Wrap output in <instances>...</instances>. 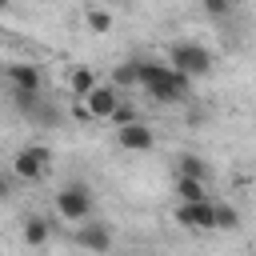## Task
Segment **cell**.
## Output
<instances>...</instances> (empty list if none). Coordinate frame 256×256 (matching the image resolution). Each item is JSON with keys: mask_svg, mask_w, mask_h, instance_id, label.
Returning <instances> with one entry per match:
<instances>
[{"mask_svg": "<svg viewBox=\"0 0 256 256\" xmlns=\"http://www.w3.org/2000/svg\"><path fill=\"white\" fill-rule=\"evenodd\" d=\"M176 200H180V204H196V200H208V184L176 176Z\"/></svg>", "mask_w": 256, "mask_h": 256, "instance_id": "obj_14", "label": "cell"}, {"mask_svg": "<svg viewBox=\"0 0 256 256\" xmlns=\"http://www.w3.org/2000/svg\"><path fill=\"white\" fill-rule=\"evenodd\" d=\"M176 176L208 184V160H204V156H196V152H180V156H176Z\"/></svg>", "mask_w": 256, "mask_h": 256, "instance_id": "obj_11", "label": "cell"}, {"mask_svg": "<svg viewBox=\"0 0 256 256\" xmlns=\"http://www.w3.org/2000/svg\"><path fill=\"white\" fill-rule=\"evenodd\" d=\"M4 80H8V92H44V76H40V68L28 64V60L4 64Z\"/></svg>", "mask_w": 256, "mask_h": 256, "instance_id": "obj_6", "label": "cell"}, {"mask_svg": "<svg viewBox=\"0 0 256 256\" xmlns=\"http://www.w3.org/2000/svg\"><path fill=\"white\" fill-rule=\"evenodd\" d=\"M20 240H24L28 248H44V244L52 240V220H48V216H28L24 228H20Z\"/></svg>", "mask_w": 256, "mask_h": 256, "instance_id": "obj_10", "label": "cell"}, {"mask_svg": "<svg viewBox=\"0 0 256 256\" xmlns=\"http://www.w3.org/2000/svg\"><path fill=\"white\" fill-rule=\"evenodd\" d=\"M132 64H136V84H140L156 104H180V100H188L192 80H184V76L172 72L168 64H160V60H132Z\"/></svg>", "mask_w": 256, "mask_h": 256, "instance_id": "obj_1", "label": "cell"}, {"mask_svg": "<svg viewBox=\"0 0 256 256\" xmlns=\"http://www.w3.org/2000/svg\"><path fill=\"white\" fill-rule=\"evenodd\" d=\"M108 120H112V124H116V128H124V124H132V120H140V116H136V108H132V104H128V100H124V96H120V100H116V108H112V116H108Z\"/></svg>", "mask_w": 256, "mask_h": 256, "instance_id": "obj_17", "label": "cell"}, {"mask_svg": "<svg viewBox=\"0 0 256 256\" xmlns=\"http://www.w3.org/2000/svg\"><path fill=\"white\" fill-rule=\"evenodd\" d=\"M172 72H180L184 80H200L212 72V52L200 44V40H176L168 48V60H164Z\"/></svg>", "mask_w": 256, "mask_h": 256, "instance_id": "obj_2", "label": "cell"}, {"mask_svg": "<svg viewBox=\"0 0 256 256\" xmlns=\"http://www.w3.org/2000/svg\"><path fill=\"white\" fill-rule=\"evenodd\" d=\"M204 12L216 16V20H220V16H232V12H236V0H204Z\"/></svg>", "mask_w": 256, "mask_h": 256, "instance_id": "obj_18", "label": "cell"}, {"mask_svg": "<svg viewBox=\"0 0 256 256\" xmlns=\"http://www.w3.org/2000/svg\"><path fill=\"white\" fill-rule=\"evenodd\" d=\"M176 224H180V228H192V232H216V228H212V200L176 204Z\"/></svg>", "mask_w": 256, "mask_h": 256, "instance_id": "obj_9", "label": "cell"}, {"mask_svg": "<svg viewBox=\"0 0 256 256\" xmlns=\"http://www.w3.org/2000/svg\"><path fill=\"white\" fill-rule=\"evenodd\" d=\"M8 196H12V184H8L4 176H0V200H8Z\"/></svg>", "mask_w": 256, "mask_h": 256, "instance_id": "obj_19", "label": "cell"}, {"mask_svg": "<svg viewBox=\"0 0 256 256\" xmlns=\"http://www.w3.org/2000/svg\"><path fill=\"white\" fill-rule=\"evenodd\" d=\"M120 96H124V92H116L112 84H96V88L80 100V108H84V116H88V120H108Z\"/></svg>", "mask_w": 256, "mask_h": 256, "instance_id": "obj_7", "label": "cell"}, {"mask_svg": "<svg viewBox=\"0 0 256 256\" xmlns=\"http://www.w3.org/2000/svg\"><path fill=\"white\" fill-rule=\"evenodd\" d=\"M116 144H120L124 152H152V144H156V132H152L144 120H132V124L116 128Z\"/></svg>", "mask_w": 256, "mask_h": 256, "instance_id": "obj_8", "label": "cell"}, {"mask_svg": "<svg viewBox=\"0 0 256 256\" xmlns=\"http://www.w3.org/2000/svg\"><path fill=\"white\" fill-rule=\"evenodd\" d=\"M84 24H88V28L96 32V36H104V32H112V12H108V8H96V4H92V8L84 12Z\"/></svg>", "mask_w": 256, "mask_h": 256, "instance_id": "obj_15", "label": "cell"}, {"mask_svg": "<svg viewBox=\"0 0 256 256\" xmlns=\"http://www.w3.org/2000/svg\"><path fill=\"white\" fill-rule=\"evenodd\" d=\"M52 168V148L48 144H20L16 156H12V172L28 184H40Z\"/></svg>", "mask_w": 256, "mask_h": 256, "instance_id": "obj_3", "label": "cell"}, {"mask_svg": "<svg viewBox=\"0 0 256 256\" xmlns=\"http://www.w3.org/2000/svg\"><path fill=\"white\" fill-rule=\"evenodd\" d=\"M112 88H116V92H124V88H136V64H132V60L116 64V72H112Z\"/></svg>", "mask_w": 256, "mask_h": 256, "instance_id": "obj_16", "label": "cell"}, {"mask_svg": "<svg viewBox=\"0 0 256 256\" xmlns=\"http://www.w3.org/2000/svg\"><path fill=\"white\" fill-rule=\"evenodd\" d=\"M212 228H224V232H236L240 228V208L228 204V200H212Z\"/></svg>", "mask_w": 256, "mask_h": 256, "instance_id": "obj_13", "label": "cell"}, {"mask_svg": "<svg viewBox=\"0 0 256 256\" xmlns=\"http://www.w3.org/2000/svg\"><path fill=\"white\" fill-rule=\"evenodd\" d=\"M112 224L108 220H80L76 224V244L84 248V252H96V256H104V252H112Z\"/></svg>", "mask_w": 256, "mask_h": 256, "instance_id": "obj_5", "label": "cell"}, {"mask_svg": "<svg viewBox=\"0 0 256 256\" xmlns=\"http://www.w3.org/2000/svg\"><path fill=\"white\" fill-rule=\"evenodd\" d=\"M56 212H60V220H68V224L88 220V216H92V188H88L84 180L64 184V188L56 192Z\"/></svg>", "mask_w": 256, "mask_h": 256, "instance_id": "obj_4", "label": "cell"}, {"mask_svg": "<svg viewBox=\"0 0 256 256\" xmlns=\"http://www.w3.org/2000/svg\"><path fill=\"white\" fill-rule=\"evenodd\" d=\"M96 84H100V80H96V72H92L88 64L72 68V76H68V92H72V100H76V104H80V100H84V96H88Z\"/></svg>", "mask_w": 256, "mask_h": 256, "instance_id": "obj_12", "label": "cell"}, {"mask_svg": "<svg viewBox=\"0 0 256 256\" xmlns=\"http://www.w3.org/2000/svg\"><path fill=\"white\" fill-rule=\"evenodd\" d=\"M8 4H12V0H0V8H8Z\"/></svg>", "mask_w": 256, "mask_h": 256, "instance_id": "obj_20", "label": "cell"}]
</instances>
